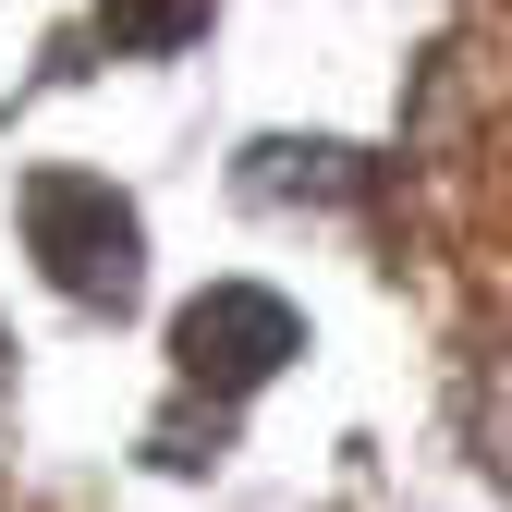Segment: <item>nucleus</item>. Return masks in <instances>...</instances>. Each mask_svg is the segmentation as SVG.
I'll use <instances>...</instances> for the list:
<instances>
[{"instance_id": "f257e3e1", "label": "nucleus", "mask_w": 512, "mask_h": 512, "mask_svg": "<svg viewBox=\"0 0 512 512\" xmlns=\"http://www.w3.org/2000/svg\"><path fill=\"white\" fill-rule=\"evenodd\" d=\"M25 244H37V269L74 293V305H135L147 281V220L135 196H110L98 171H25Z\"/></svg>"}, {"instance_id": "f03ea898", "label": "nucleus", "mask_w": 512, "mask_h": 512, "mask_svg": "<svg viewBox=\"0 0 512 512\" xmlns=\"http://www.w3.org/2000/svg\"><path fill=\"white\" fill-rule=\"evenodd\" d=\"M293 354H305V317L269 281H208L196 305L171 317V366L208 378V391H256V378H281Z\"/></svg>"}, {"instance_id": "7ed1b4c3", "label": "nucleus", "mask_w": 512, "mask_h": 512, "mask_svg": "<svg viewBox=\"0 0 512 512\" xmlns=\"http://www.w3.org/2000/svg\"><path fill=\"white\" fill-rule=\"evenodd\" d=\"M220 0H110V49H183V37H208Z\"/></svg>"}]
</instances>
